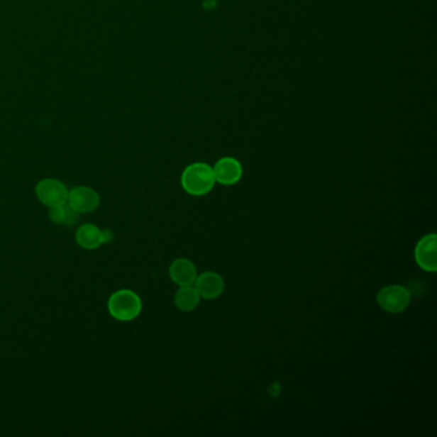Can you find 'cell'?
Here are the masks:
<instances>
[{"label": "cell", "mask_w": 437, "mask_h": 437, "mask_svg": "<svg viewBox=\"0 0 437 437\" xmlns=\"http://www.w3.org/2000/svg\"><path fill=\"white\" fill-rule=\"evenodd\" d=\"M216 184L212 167L206 163H192L181 176V185L187 194L201 197L212 190Z\"/></svg>", "instance_id": "obj_1"}, {"label": "cell", "mask_w": 437, "mask_h": 437, "mask_svg": "<svg viewBox=\"0 0 437 437\" xmlns=\"http://www.w3.org/2000/svg\"><path fill=\"white\" fill-rule=\"evenodd\" d=\"M141 309V299L136 292L131 290L116 292L108 300V311L111 316L122 322H128L139 317Z\"/></svg>", "instance_id": "obj_2"}, {"label": "cell", "mask_w": 437, "mask_h": 437, "mask_svg": "<svg viewBox=\"0 0 437 437\" xmlns=\"http://www.w3.org/2000/svg\"><path fill=\"white\" fill-rule=\"evenodd\" d=\"M377 304L389 313H400L411 304V292L404 286H385L377 292Z\"/></svg>", "instance_id": "obj_3"}, {"label": "cell", "mask_w": 437, "mask_h": 437, "mask_svg": "<svg viewBox=\"0 0 437 437\" xmlns=\"http://www.w3.org/2000/svg\"><path fill=\"white\" fill-rule=\"evenodd\" d=\"M35 192L40 201L50 208L65 204L68 199L66 185L60 182V179H41L35 187Z\"/></svg>", "instance_id": "obj_4"}, {"label": "cell", "mask_w": 437, "mask_h": 437, "mask_svg": "<svg viewBox=\"0 0 437 437\" xmlns=\"http://www.w3.org/2000/svg\"><path fill=\"white\" fill-rule=\"evenodd\" d=\"M414 258L417 265L424 271H437V236L435 233L426 235L418 241Z\"/></svg>", "instance_id": "obj_5"}, {"label": "cell", "mask_w": 437, "mask_h": 437, "mask_svg": "<svg viewBox=\"0 0 437 437\" xmlns=\"http://www.w3.org/2000/svg\"><path fill=\"white\" fill-rule=\"evenodd\" d=\"M67 203L79 213H92L99 206L100 197L92 187L79 186L68 192Z\"/></svg>", "instance_id": "obj_6"}, {"label": "cell", "mask_w": 437, "mask_h": 437, "mask_svg": "<svg viewBox=\"0 0 437 437\" xmlns=\"http://www.w3.org/2000/svg\"><path fill=\"white\" fill-rule=\"evenodd\" d=\"M216 182L222 185H235L243 177V166L238 159L225 157L219 159L213 167Z\"/></svg>", "instance_id": "obj_7"}, {"label": "cell", "mask_w": 437, "mask_h": 437, "mask_svg": "<svg viewBox=\"0 0 437 437\" xmlns=\"http://www.w3.org/2000/svg\"><path fill=\"white\" fill-rule=\"evenodd\" d=\"M195 289L200 298L216 299L225 290V281L216 272H204L195 280Z\"/></svg>", "instance_id": "obj_8"}, {"label": "cell", "mask_w": 437, "mask_h": 437, "mask_svg": "<svg viewBox=\"0 0 437 437\" xmlns=\"http://www.w3.org/2000/svg\"><path fill=\"white\" fill-rule=\"evenodd\" d=\"M170 276L176 285L192 286L198 277V272L192 260L179 258L170 265Z\"/></svg>", "instance_id": "obj_9"}, {"label": "cell", "mask_w": 437, "mask_h": 437, "mask_svg": "<svg viewBox=\"0 0 437 437\" xmlns=\"http://www.w3.org/2000/svg\"><path fill=\"white\" fill-rule=\"evenodd\" d=\"M76 241L81 248L87 250H94L106 243V233L95 225L85 223L79 226V230L76 231Z\"/></svg>", "instance_id": "obj_10"}, {"label": "cell", "mask_w": 437, "mask_h": 437, "mask_svg": "<svg viewBox=\"0 0 437 437\" xmlns=\"http://www.w3.org/2000/svg\"><path fill=\"white\" fill-rule=\"evenodd\" d=\"M200 302V295L195 287L179 286V292L175 295V304L179 311H192L197 308Z\"/></svg>", "instance_id": "obj_11"}, {"label": "cell", "mask_w": 437, "mask_h": 437, "mask_svg": "<svg viewBox=\"0 0 437 437\" xmlns=\"http://www.w3.org/2000/svg\"><path fill=\"white\" fill-rule=\"evenodd\" d=\"M50 221L60 226H73L79 222V213L74 211L68 203L62 206H54L49 212Z\"/></svg>", "instance_id": "obj_12"}]
</instances>
